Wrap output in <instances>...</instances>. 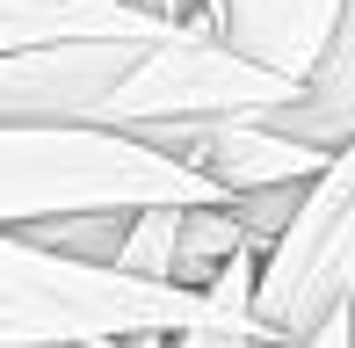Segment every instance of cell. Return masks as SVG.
I'll use <instances>...</instances> for the list:
<instances>
[{
	"label": "cell",
	"mask_w": 355,
	"mask_h": 348,
	"mask_svg": "<svg viewBox=\"0 0 355 348\" xmlns=\"http://www.w3.org/2000/svg\"><path fill=\"white\" fill-rule=\"evenodd\" d=\"M304 80L261 66L203 22H174L159 37L44 44L0 51V123H196V116H268Z\"/></svg>",
	"instance_id": "obj_1"
},
{
	"label": "cell",
	"mask_w": 355,
	"mask_h": 348,
	"mask_svg": "<svg viewBox=\"0 0 355 348\" xmlns=\"http://www.w3.org/2000/svg\"><path fill=\"white\" fill-rule=\"evenodd\" d=\"M203 327L283 341L261 320V254H239L211 290H196L123 261L58 254L22 232L0 240V348H131L153 334L182 341Z\"/></svg>",
	"instance_id": "obj_2"
},
{
	"label": "cell",
	"mask_w": 355,
	"mask_h": 348,
	"mask_svg": "<svg viewBox=\"0 0 355 348\" xmlns=\"http://www.w3.org/2000/svg\"><path fill=\"white\" fill-rule=\"evenodd\" d=\"M232 203L203 167L123 123H0V218L37 225L66 211H159Z\"/></svg>",
	"instance_id": "obj_3"
},
{
	"label": "cell",
	"mask_w": 355,
	"mask_h": 348,
	"mask_svg": "<svg viewBox=\"0 0 355 348\" xmlns=\"http://www.w3.org/2000/svg\"><path fill=\"white\" fill-rule=\"evenodd\" d=\"M341 305H355V138L304 189L290 232L261 261V320L283 341H312Z\"/></svg>",
	"instance_id": "obj_4"
},
{
	"label": "cell",
	"mask_w": 355,
	"mask_h": 348,
	"mask_svg": "<svg viewBox=\"0 0 355 348\" xmlns=\"http://www.w3.org/2000/svg\"><path fill=\"white\" fill-rule=\"evenodd\" d=\"M174 15L138 0H0V51H44V44H102V37H159Z\"/></svg>",
	"instance_id": "obj_5"
},
{
	"label": "cell",
	"mask_w": 355,
	"mask_h": 348,
	"mask_svg": "<svg viewBox=\"0 0 355 348\" xmlns=\"http://www.w3.org/2000/svg\"><path fill=\"white\" fill-rule=\"evenodd\" d=\"M348 0H225L218 15V37L254 51L261 66H283V73H312L319 51H327L334 22H341Z\"/></svg>",
	"instance_id": "obj_6"
},
{
	"label": "cell",
	"mask_w": 355,
	"mask_h": 348,
	"mask_svg": "<svg viewBox=\"0 0 355 348\" xmlns=\"http://www.w3.org/2000/svg\"><path fill=\"white\" fill-rule=\"evenodd\" d=\"M261 123H276V131L304 138V146H319V153H341L355 138V0L341 8L327 51H319V66L304 73V87L290 94L283 109H268Z\"/></svg>",
	"instance_id": "obj_7"
},
{
	"label": "cell",
	"mask_w": 355,
	"mask_h": 348,
	"mask_svg": "<svg viewBox=\"0 0 355 348\" xmlns=\"http://www.w3.org/2000/svg\"><path fill=\"white\" fill-rule=\"evenodd\" d=\"M37 247H58V254L80 261H123L131 247V211H66V218H37V225H8Z\"/></svg>",
	"instance_id": "obj_8"
},
{
	"label": "cell",
	"mask_w": 355,
	"mask_h": 348,
	"mask_svg": "<svg viewBox=\"0 0 355 348\" xmlns=\"http://www.w3.org/2000/svg\"><path fill=\"white\" fill-rule=\"evenodd\" d=\"M304 189H312V182H276V189H239V196H232L239 225H247V247H254L261 261L276 254V240L290 232V218H297Z\"/></svg>",
	"instance_id": "obj_9"
},
{
	"label": "cell",
	"mask_w": 355,
	"mask_h": 348,
	"mask_svg": "<svg viewBox=\"0 0 355 348\" xmlns=\"http://www.w3.org/2000/svg\"><path fill=\"white\" fill-rule=\"evenodd\" d=\"M304 348H355V305H341V312H334V320L319 327Z\"/></svg>",
	"instance_id": "obj_10"
},
{
	"label": "cell",
	"mask_w": 355,
	"mask_h": 348,
	"mask_svg": "<svg viewBox=\"0 0 355 348\" xmlns=\"http://www.w3.org/2000/svg\"><path fill=\"white\" fill-rule=\"evenodd\" d=\"M174 348H254V334H232V327H203V334H182Z\"/></svg>",
	"instance_id": "obj_11"
}]
</instances>
